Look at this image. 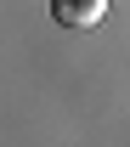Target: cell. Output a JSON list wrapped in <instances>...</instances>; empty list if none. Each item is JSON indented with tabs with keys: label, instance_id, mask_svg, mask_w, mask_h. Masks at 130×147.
<instances>
[{
	"label": "cell",
	"instance_id": "cell-1",
	"mask_svg": "<svg viewBox=\"0 0 130 147\" xmlns=\"http://www.w3.org/2000/svg\"><path fill=\"white\" fill-rule=\"evenodd\" d=\"M102 11H108V0H51V17L68 28H91V23H102Z\"/></svg>",
	"mask_w": 130,
	"mask_h": 147
}]
</instances>
